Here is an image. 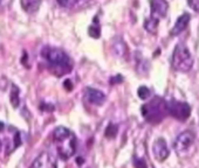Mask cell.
<instances>
[{
    "instance_id": "11",
    "label": "cell",
    "mask_w": 199,
    "mask_h": 168,
    "mask_svg": "<svg viewBox=\"0 0 199 168\" xmlns=\"http://www.w3.org/2000/svg\"><path fill=\"white\" fill-rule=\"evenodd\" d=\"M190 19H191V16H190V14H189V13H184V14H182V15L177 19V21H176L174 26L172 27V29H171V35L177 36V35H179L180 33H183V32L186 29V27L189 26Z\"/></svg>"
},
{
    "instance_id": "6",
    "label": "cell",
    "mask_w": 199,
    "mask_h": 168,
    "mask_svg": "<svg viewBox=\"0 0 199 168\" xmlns=\"http://www.w3.org/2000/svg\"><path fill=\"white\" fill-rule=\"evenodd\" d=\"M193 142H195V134L191 131H184L179 133L178 137L176 138L173 146H174L176 152L182 155L192 146Z\"/></svg>"
},
{
    "instance_id": "20",
    "label": "cell",
    "mask_w": 199,
    "mask_h": 168,
    "mask_svg": "<svg viewBox=\"0 0 199 168\" xmlns=\"http://www.w3.org/2000/svg\"><path fill=\"white\" fill-rule=\"evenodd\" d=\"M135 167L136 168H148L145 161L143 159H136L135 160Z\"/></svg>"
},
{
    "instance_id": "27",
    "label": "cell",
    "mask_w": 199,
    "mask_h": 168,
    "mask_svg": "<svg viewBox=\"0 0 199 168\" xmlns=\"http://www.w3.org/2000/svg\"><path fill=\"white\" fill-rule=\"evenodd\" d=\"M0 1H1V0H0Z\"/></svg>"
},
{
    "instance_id": "18",
    "label": "cell",
    "mask_w": 199,
    "mask_h": 168,
    "mask_svg": "<svg viewBox=\"0 0 199 168\" xmlns=\"http://www.w3.org/2000/svg\"><path fill=\"white\" fill-rule=\"evenodd\" d=\"M137 94H138V97H139L141 99H146V98L150 96V90H149L146 87H139Z\"/></svg>"
},
{
    "instance_id": "17",
    "label": "cell",
    "mask_w": 199,
    "mask_h": 168,
    "mask_svg": "<svg viewBox=\"0 0 199 168\" xmlns=\"http://www.w3.org/2000/svg\"><path fill=\"white\" fill-rule=\"evenodd\" d=\"M117 131H118V127H117L116 125H114V124H109V125L107 126V129H105L104 134H105L107 138H114L115 135L117 134Z\"/></svg>"
},
{
    "instance_id": "26",
    "label": "cell",
    "mask_w": 199,
    "mask_h": 168,
    "mask_svg": "<svg viewBox=\"0 0 199 168\" xmlns=\"http://www.w3.org/2000/svg\"><path fill=\"white\" fill-rule=\"evenodd\" d=\"M76 1H81V0H76Z\"/></svg>"
},
{
    "instance_id": "10",
    "label": "cell",
    "mask_w": 199,
    "mask_h": 168,
    "mask_svg": "<svg viewBox=\"0 0 199 168\" xmlns=\"http://www.w3.org/2000/svg\"><path fill=\"white\" fill-rule=\"evenodd\" d=\"M86 98L90 104L94 105H102L105 101V95L99 90V89H94V88H87L86 89Z\"/></svg>"
},
{
    "instance_id": "5",
    "label": "cell",
    "mask_w": 199,
    "mask_h": 168,
    "mask_svg": "<svg viewBox=\"0 0 199 168\" xmlns=\"http://www.w3.org/2000/svg\"><path fill=\"white\" fill-rule=\"evenodd\" d=\"M166 112L179 120H185L191 114V107L185 102L171 101L166 103Z\"/></svg>"
},
{
    "instance_id": "16",
    "label": "cell",
    "mask_w": 199,
    "mask_h": 168,
    "mask_svg": "<svg viewBox=\"0 0 199 168\" xmlns=\"http://www.w3.org/2000/svg\"><path fill=\"white\" fill-rule=\"evenodd\" d=\"M94 24L95 25H92L88 29V34L90 37L93 39H99L101 36V28H100V25H99V21L94 19Z\"/></svg>"
},
{
    "instance_id": "1",
    "label": "cell",
    "mask_w": 199,
    "mask_h": 168,
    "mask_svg": "<svg viewBox=\"0 0 199 168\" xmlns=\"http://www.w3.org/2000/svg\"><path fill=\"white\" fill-rule=\"evenodd\" d=\"M41 56L47 61L52 71H54L56 76H62L71 70V61L69 56L60 48L46 46L41 50Z\"/></svg>"
},
{
    "instance_id": "8",
    "label": "cell",
    "mask_w": 199,
    "mask_h": 168,
    "mask_svg": "<svg viewBox=\"0 0 199 168\" xmlns=\"http://www.w3.org/2000/svg\"><path fill=\"white\" fill-rule=\"evenodd\" d=\"M30 168H58L55 158L47 152L41 153L32 164Z\"/></svg>"
},
{
    "instance_id": "13",
    "label": "cell",
    "mask_w": 199,
    "mask_h": 168,
    "mask_svg": "<svg viewBox=\"0 0 199 168\" xmlns=\"http://www.w3.org/2000/svg\"><path fill=\"white\" fill-rule=\"evenodd\" d=\"M41 2H42V0H20L22 9L30 14L37 12V9L41 6Z\"/></svg>"
},
{
    "instance_id": "22",
    "label": "cell",
    "mask_w": 199,
    "mask_h": 168,
    "mask_svg": "<svg viewBox=\"0 0 199 168\" xmlns=\"http://www.w3.org/2000/svg\"><path fill=\"white\" fill-rule=\"evenodd\" d=\"M63 84H65V89H66L67 91H71V90H73V84H71V81H70V79H66Z\"/></svg>"
},
{
    "instance_id": "19",
    "label": "cell",
    "mask_w": 199,
    "mask_h": 168,
    "mask_svg": "<svg viewBox=\"0 0 199 168\" xmlns=\"http://www.w3.org/2000/svg\"><path fill=\"white\" fill-rule=\"evenodd\" d=\"M187 4L196 12H199V0H187Z\"/></svg>"
},
{
    "instance_id": "12",
    "label": "cell",
    "mask_w": 199,
    "mask_h": 168,
    "mask_svg": "<svg viewBox=\"0 0 199 168\" xmlns=\"http://www.w3.org/2000/svg\"><path fill=\"white\" fill-rule=\"evenodd\" d=\"M112 50H114L115 55H117L118 57H125L128 54V47H127L125 42L120 37H116L112 41Z\"/></svg>"
},
{
    "instance_id": "3",
    "label": "cell",
    "mask_w": 199,
    "mask_h": 168,
    "mask_svg": "<svg viewBox=\"0 0 199 168\" xmlns=\"http://www.w3.org/2000/svg\"><path fill=\"white\" fill-rule=\"evenodd\" d=\"M171 63L173 69L177 71H180V72L190 71L193 67V57L189 48L184 44H177L172 54Z\"/></svg>"
},
{
    "instance_id": "14",
    "label": "cell",
    "mask_w": 199,
    "mask_h": 168,
    "mask_svg": "<svg viewBox=\"0 0 199 168\" xmlns=\"http://www.w3.org/2000/svg\"><path fill=\"white\" fill-rule=\"evenodd\" d=\"M158 24H159V19L150 16L145 20L144 22V28L146 32H149L150 34H156L157 33V28H158Z\"/></svg>"
},
{
    "instance_id": "24",
    "label": "cell",
    "mask_w": 199,
    "mask_h": 168,
    "mask_svg": "<svg viewBox=\"0 0 199 168\" xmlns=\"http://www.w3.org/2000/svg\"><path fill=\"white\" fill-rule=\"evenodd\" d=\"M76 162H77L79 165H82V164L84 162V160H83V158L80 157V158H76Z\"/></svg>"
},
{
    "instance_id": "7",
    "label": "cell",
    "mask_w": 199,
    "mask_h": 168,
    "mask_svg": "<svg viewBox=\"0 0 199 168\" xmlns=\"http://www.w3.org/2000/svg\"><path fill=\"white\" fill-rule=\"evenodd\" d=\"M152 153H154V157L157 161H164L165 159H167L169 154H170V149L167 147V144L163 138H159L157 139L154 145H152Z\"/></svg>"
},
{
    "instance_id": "25",
    "label": "cell",
    "mask_w": 199,
    "mask_h": 168,
    "mask_svg": "<svg viewBox=\"0 0 199 168\" xmlns=\"http://www.w3.org/2000/svg\"><path fill=\"white\" fill-rule=\"evenodd\" d=\"M2 129H4V123L0 122V131H2Z\"/></svg>"
},
{
    "instance_id": "15",
    "label": "cell",
    "mask_w": 199,
    "mask_h": 168,
    "mask_svg": "<svg viewBox=\"0 0 199 168\" xmlns=\"http://www.w3.org/2000/svg\"><path fill=\"white\" fill-rule=\"evenodd\" d=\"M19 94H20V90L19 88L15 85V84H12V89H11V95H9V99L11 103L14 107H18L19 106V103H20V97H19Z\"/></svg>"
},
{
    "instance_id": "4",
    "label": "cell",
    "mask_w": 199,
    "mask_h": 168,
    "mask_svg": "<svg viewBox=\"0 0 199 168\" xmlns=\"http://www.w3.org/2000/svg\"><path fill=\"white\" fill-rule=\"evenodd\" d=\"M166 112V103L161 98H155L150 103L143 105L142 114L146 118L149 123H159Z\"/></svg>"
},
{
    "instance_id": "21",
    "label": "cell",
    "mask_w": 199,
    "mask_h": 168,
    "mask_svg": "<svg viewBox=\"0 0 199 168\" xmlns=\"http://www.w3.org/2000/svg\"><path fill=\"white\" fill-rule=\"evenodd\" d=\"M122 81H123V78H122V76H121V75H117L116 77H112V78L110 79L111 84H116V83H121Z\"/></svg>"
},
{
    "instance_id": "23",
    "label": "cell",
    "mask_w": 199,
    "mask_h": 168,
    "mask_svg": "<svg viewBox=\"0 0 199 168\" xmlns=\"http://www.w3.org/2000/svg\"><path fill=\"white\" fill-rule=\"evenodd\" d=\"M58 1V4L60 5V6H62V7H66L68 6V4H69V0H56Z\"/></svg>"
},
{
    "instance_id": "9",
    "label": "cell",
    "mask_w": 199,
    "mask_h": 168,
    "mask_svg": "<svg viewBox=\"0 0 199 168\" xmlns=\"http://www.w3.org/2000/svg\"><path fill=\"white\" fill-rule=\"evenodd\" d=\"M169 9L167 0H151V16L161 19L164 18Z\"/></svg>"
},
{
    "instance_id": "2",
    "label": "cell",
    "mask_w": 199,
    "mask_h": 168,
    "mask_svg": "<svg viewBox=\"0 0 199 168\" xmlns=\"http://www.w3.org/2000/svg\"><path fill=\"white\" fill-rule=\"evenodd\" d=\"M54 141L56 144L58 154L61 159L67 160L76 152V137L67 127L59 126L53 133Z\"/></svg>"
}]
</instances>
